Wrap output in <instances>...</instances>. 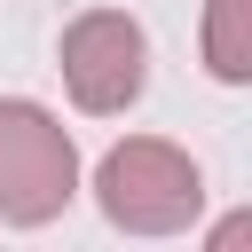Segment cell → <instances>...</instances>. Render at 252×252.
<instances>
[{
	"instance_id": "obj_5",
	"label": "cell",
	"mask_w": 252,
	"mask_h": 252,
	"mask_svg": "<svg viewBox=\"0 0 252 252\" xmlns=\"http://www.w3.org/2000/svg\"><path fill=\"white\" fill-rule=\"evenodd\" d=\"M236 244H252V213H228V220L213 228V252H236Z\"/></svg>"
},
{
	"instance_id": "obj_3",
	"label": "cell",
	"mask_w": 252,
	"mask_h": 252,
	"mask_svg": "<svg viewBox=\"0 0 252 252\" xmlns=\"http://www.w3.org/2000/svg\"><path fill=\"white\" fill-rule=\"evenodd\" d=\"M150 79V39L118 8H87L63 32V87L79 110H126Z\"/></svg>"
},
{
	"instance_id": "obj_4",
	"label": "cell",
	"mask_w": 252,
	"mask_h": 252,
	"mask_svg": "<svg viewBox=\"0 0 252 252\" xmlns=\"http://www.w3.org/2000/svg\"><path fill=\"white\" fill-rule=\"evenodd\" d=\"M205 71L252 87V0H205Z\"/></svg>"
},
{
	"instance_id": "obj_1",
	"label": "cell",
	"mask_w": 252,
	"mask_h": 252,
	"mask_svg": "<svg viewBox=\"0 0 252 252\" xmlns=\"http://www.w3.org/2000/svg\"><path fill=\"white\" fill-rule=\"evenodd\" d=\"M94 197H102V213H110L118 228H134V236H173V228L197 220L205 181H197V165H189L173 142L134 134V142H118V150L102 158Z\"/></svg>"
},
{
	"instance_id": "obj_2",
	"label": "cell",
	"mask_w": 252,
	"mask_h": 252,
	"mask_svg": "<svg viewBox=\"0 0 252 252\" xmlns=\"http://www.w3.org/2000/svg\"><path fill=\"white\" fill-rule=\"evenodd\" d=\"M71 189H79L71 134L39 102H0V220L39 228V220H55L71 205Z\"/></svg>"
}]
</instances>
